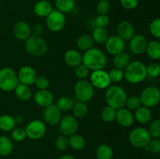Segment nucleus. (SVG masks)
Returning a JSON list of instances; mask_svg holds the SVG:
<instances>
[{"label":"nucleus","instance_id":"obj_1","mask_svg":"<svg viewBox=\"0 0 160 159\" xmlns=\"http://www.w3.org/2000/svg\"><path fill=\"white\" fill-rule=\"evenodd\" d=\"M82 63L92 71L103 70L107 65V58L102 50L93 47L84 51L82 55Z\"/></svg>","mask_w":160,"mask_h":159},{"label":"nucleus","instance_id":"obj_2","mask_svg":"<svg viewBox=\"0 0 160 159\" xmlns=\"http://www.w3.org/2000/svg\"><path fill=\"white\" fill-rule=\"evenodd\" d=\"M124 79L128 83L137 84L145 80L147 75L146 65L140 61H132L124 70Z\"/></svg>","mask_w":160,"mask_h":159},{"label":"nucleus","instance_id":"obj_3","mask_svg":"<svg viewBox=\"0 0 160 159\" xmlns=\"http://www.w3.org/2000/svg\"><path fill=\"white\" fill-rule=\"evenodd\" d=\"M127 98L126 90L118 85H110L105 93V99L108 105L117 110L124 107Z\"/></svg>","mask_w":160,"mask_h":159},{"label":"nucleus","instance_id":"obj_4","mask_svg":"<svg viewBox=\"0 0 160 159\" xmlns=\"http://www.w3.org/2000/svg\"><path fill=\"white\" fill-rule=\"evenodd\" d=\"M24 48L30 55L42 57L48 51V44L43 37L31 35L25 41Z\"/></svg>","mask_w":160,"mask_h":159},{"label":"nucleus","instance_id":"obj_5","mask_svg":"<svg viewBox=\"0 0 160 159\" xmlns=\"http://www.w3.org/2000/svg\"><path fill=\"white\" fill-rule=\"evenodd\" d=\"M74 94L78 101L88 102L95 95V88L90 81L86 80H79L73 87Z\"/></svg>","mask_w":160,"mask_h":159},{"label":"nucleus","instance_id":"obj_6","mask_svg":"<svg viewBox=\"0 0 160 159\" xmlns=\"http://www.w3.org/2000/svg\"><path fill=\"white\" fill-rule=\"evenodd\" d=\"M19 84L17 73L10 67H4L0 70V89L3 91L14 90Z\"/></svg>","mask_w":160,"mask_h":159},{"label":"nucleus","instance_id":"obj_7","mask_svg":"<svg viewBox=\"0 0 160 159\" xmlns=\"http://www.w3.org/2000/svg\"><path fill=\"white\" fill-rule=\"evenodd\" d=\"M149 132L145 127H136L129 134V141L132 146L137 148H145L151 140Z\"/></svg>","mask_w":160,"mask_h":159},{"label":"nucleus","instance_id":"obj_8","mask_svg":"<svg viewBox=\"0 0 160 159\" xmlns=\"http://www.w3.org/2000/svg\"><path fill=\"white\" fill-rule=\"evenodd\" d=\"M139 97L142 105L149 108H154L160 102V89L155 86H148L142 90Z\"/></svg>","mask_w":160,"mask_h":159},{"label":"nucleus","instance_id":"obj_9","mask_svg":"<svg viewBox=\"0 0 160 159\" xmlns=\"http://www.w3.org/2000/svg\"><path fill=\"white\" fill-rule=\"evenodd\" d=\"M27 137L33 140H37L42 138L46 132V124L40 119H34L27 124L24 128Z\"/></svg>","mask_w":160,"mask_h":159},{"label":"nucleus","instance_id":"obj_10","mask_svg":"<svg viewBox=\"0 0 160 159\" xmlns=\"http://www.w3.org/2000/svg\"><path fill=\"white\" fill-rule=\"evenodd\" d=\"M65 14L57 9H53L51 13L46 17V26L52 32H59L66 25Z\"/></svg>","mask_w":160,"mask_h":159},{"label":"nucleus","instance_id":"obj_11","mask_svg":"<svg viewBox=\"0 0 160 159\" xmlns=\"http://www.w3.org/2000/svg\"><path fill=\"white\" fill-rule=\"evenodd\" d=\"M90 82L94 88L99 90L107 89L112 83L109 76V73L104 70V69L92 71L90 75Z\"/></svg>","mask_w":160,"mask_h":159},{"label":"nucleus","instance_id":"obj_12","mask_svg":"<svg viewBox=\"0 0 160 159\" xmlns=\"http://www.w3.org/2000/svg\"><path fill=\"white\" fill-rule=\"evenodd\" d=\"M59 126V132L67 137H70L77 133L79 128V123L78 118H75L73 115H68L61 118Z\"/></svg>","mask_w":160,"mask_h":159},{"label":"nucleus","instance_id":"obj_13","mask_svg":"<svg viewBox=\"0 0 160 159\" xmlns=\"http://www.w3.org/2000/svg\"><path fill=\"white\" fill-rule=\"evenodd\" d=\"M42 117L45 124L50 126L59 125L62 118V112L56 106V104H52L51 105L45 108L42 112Z\"/></svg>","mask_w":160,"mask_h":159},{"label":"nucleus","instance_id":"obj_14","mask_svg":"<svg viewBox=\"0 0 160 159\" xmlns=\"http://www.w3.org/2000/svg\"><path fill=\"white\" fill-rule=\"evenodd\" d=\"M105 45L106 51L114 56L124 51L125 41H123L118 35H112L109 37L105 43Z\"/></svg>","mask_w":160,"mask_h":159},{"label":"nucleus","instance_id":"obj_15","mask_svg":"<svg viewBox=\"0 0 160 159\" xmlns=\"http://www.w3.org/2000/svg\"><path fill=\"white\" fill-rule=\"evenodd\" d=\"M37 76V72L31 65H23L19 70L17 73L19 83L28 86L34 84Z\"/></svg>","mask_w":160,"mask_h":159},{"label":"nucleus","instance_id":"obj_16","mask_svg":"<svg viewBox=\"0 0 160 159\" xmlns=\"http://www.w3.org/2000/svg\"><path fill=\"white\" fill-rule=\"evenodd\" d=\"M129 46L131 52L135 55H142L145 52L148 41L142 34H134L129 41Z\"/></svg>","mask_w":160,"mask_h":159},{"label":"nucleus","instance_id":"obj_17","mask_svg":"<svg viewBox=\"0 0 160 159\" xmlns=\"http://www.w3.org/2000/svg\"><path fill=\"white\" fill-rule=\"evenodd\" d=\"M12 33L17 40L26 41L31 36V26L28 22L21 20L15 23Z\"/></svg>","mask_w":160,"mask_h":159},{"label":"nucleus","instance_id":"obj_18","mask_svg":"<svg viewBox=\"0 0 160 159\" xmlns=\"http://www.w3.org/2000/svg\"><path fill=\"white\" fill-rule=\"evenodd\" d=\"M116 120L117 123L122 127L128 128L133 125L134 122V116L132 111L129 110L127 108H121L117 109Z\"/></svg>","mask_w":160,"mask_h":159},{"label":"nucleus","instance_id":"obj_19","mask_svg":"<svg viewBox=\"0 0 160 159\" xmlns=\"http://www.w3.org/2000/svg\"><path fill=\"white\" fill-rule=\"evenodd\" d=\"M34 101L38 106L42 108H46L53 104L54 97L50 90H38L34 94Z\"/></svg>","mask_w":160,"mask_h":159},{"label":"nucleus","instance_id":"obj_20","mask_svg":"<svg viewBox=\"0 0 160 159\" xmlns=\"http://www.w3.org/2000/svg\"><path fill=\"white\" fill-rule=\"evenodd\" d=\"M134 34V27L131 22L123 20L119 23L117 26V35L121 37L123 41H130Z\"/></svg>","mask_w":160,"mask_h":159},{"label":"nucleus","instance_id":"obj_21","mask_svg":"<svg viewBox=\"0 0 160 159\" xmlns=\"http://www.w3.org/2000/svg\"><path fill=\"white\" fill-rule=\"evenodd\" d=\"M34 14L39 17L46 18L53 10L51 3L46 0H40L34 4L33 8Z\"/></svg>","mask_w":160,"mask_h":159},{"label":"nucleus","instance_id":"obj_22","mask_svg":"<svg viewBox=\"0 0 160 159\" xmlns=\"http://www.w3.org/2000/svg\"><path fill=\"white\" fill-rule=\"evenodd\" d=\"M64 61L70 67H76L82 63V55L79 51L69 49L64 54Z\"/></svg>","mask_w":160,"mask_h":159},{"label":"nucleus","instance_id":"obj_23","mask_svg":"<svg viewBox=\"0 0 160 159\" xmlns=\"http://www.w3.org/2000/svg\"><path fill=\"white\" fill-rule=\"evenodd\" d=\"M134 116V120H136L138 123L142 125H145L151 121L152 114L149 108L142 105L138 108L136 109Z\"/></svg>","mask_w":160,"mask_h":159},{"label":"nucleus","instance_id":"obj_24","mask_svg":"<svg viewBox=\"0 0 160 159\" xmlns=\"http://www.w3.org/2000/svg\"><path fill=\"white\" fill-rule=\"evenodd\" d=\"M16 97L22 101H27L32 97V90L30 86L19 83L14 89Z\"/></svg>","mask_w":160,"mask_h":159},{"label":"nucleus","instance_id":"obj_25","mask_svg":"<svg viewBox=\"0 0 160 159\" xmlns=\"http://www.w3.org/2000/svg\"><path fill=\"white\" fill-rule=\"evenodd\" d=\"M131 62V57L128 53L125 52L124 51L114 55L113 59H112L114 67L123 70L126 69V67L129 65Z\"/></svg>","mask_w":160,"mask_h":159},{"label":"nucleus","instance_id":"obj_26","mask_svg":"<svg viewBox=\"0 0 160 159\" xmlns=\"http://www.w3.org/2000/svg\"><path fill=\"white\" fill-rule=\"evenodd\" d=\"M145 53L148 57L152 60L160 59V41L157 40H152L148 42Z\"/></svg>","mask_w":160,"mask_h":159},{"label":"nucleus","instance_id":"obj_27","mask_svg":"<svg viewBox=\"0 0 160 159\" xmlns=\"http://www.w3.org/2000/svg\"><path fill=\"white\" fill-rule=\"evenodd\" d=\"M76 44L77 46H78V48L80 50L86 51L88 50L91 49L92 48H93L95 41H94L93 38H92V35L88 34H84L78 37V38L77 39Z\"/></svg>","mask_w":160,"mask_h":159},{"label":"nucleus","instance_id":"obj_28","mask_svg":"<svg viewBox=\"0 0 160 159\" xmlns=\"http://www.w3.org/2000/svg\"><path fill=\"white\" fill-rule=\"evenodd\" d=\"M13 143L12 139L7 136H0V156L6 157L12 153Z\"/></svg>","mask_w":160,"mask_h":159},{"label":"nucleus","instance_id":"obj_29","mask_svg":"<svg viewBox=\"0 0 160 159\" xmlns=\"http://www.w3.org/2000/svg\"><path fill=\"white\" fill-rule=\"evenodd\" d=\"M69 147L75 151H81L85 147L86 141L84 137L80 134L74 133L68 137Z\"/></svg>","mask_w":160,"mask_h":159},{"label":"nucleus","instance_id":"obj_30","mask_svg":"<svg viewBox=\"0 0 160 159\" xmlns=\"http://www.w3.org/2000/svg\"><path fill=\"white\" fill-rule=\"evenodd\" d=\"M17 126L14 117L10 115H2L0 116V129L4 132H10Z\"/></svg>","mask_w":160,"mask_h":159},{"label":"nucleus","instance_id":"obj_31","mask_svg":"<svg viewBox=\"0 0 160 159\" xmlns=\"http://www.w3.org/2000/svg\"><path fill=\"white\" fill-rule=\"evenodd\" d=\"M92 37L94 41L96 42L97 44H99V45H102V44L106 43L109 36L106 28L96 27L95 26L92 31Z\"/></svg>","mask_w":160,"mask_h":159},{"label":"nucleus","instance_id":"obj_32","mask_svg":"<svg viewBox=\"0 0 160 159\" xmlns=\"http://www.w3.org/2000/svg\"><path fill=\"white\" fill-rule=\"evenodd\" d=\"M97 159H112L113 157V151L109 145L100 144L95 151Z\"/></svg>","mask_w":160,"mask_h":159},{"label":"nucleus","instance_id":"obj_33","mask_svg":"<svg viewBox=\"0 0 160 159\" xmlns=\"http://www.w3.org/2000/svg\"><path fill=\"white\" fill-rule=\"evenodd\" d=\"M88 108L87 103L82 102V101H78L73 104V108H72L73 115L78 119L85 117L88 114Z\"/></svg>","mask_w":160,"mask_h":159},{"label":"nucleus","instance_id":"obj_34","mask_svg":"<svg viewBox=\"0 0 160 159\" xmlns=\"http://www.w3.org/2000/svg\"><path fill=\"white\" fill-rule=\"evenodd\" d=\"M75 6V0H56V9L62 13L70 12Z\"/></svg>","mask_w":160,"mask_h":159},{"label":"nucleus","instance_id":"obj_35","mask_svg":"<svg viewBox=\"0 0 160 159\" xmlns=\"http://www.w3.org/2000/svg\"><path fill=\"white\" fill-rule=\"evenodd\" d=\"M73 104L74 102L70 97L62 96L57 100L56 104L61 112H69L72 110Z\"/></svg>","mask_w":160,"mask_h":159},{"label":"nucleus","instance_id":"obj_36","mask_svg":"<svg viewBox=\"0 0 160 159\" xmlns=\"http://www.w3.org/2000/svg\"><path fill=\"white\" fill-rule=\"evenodd\" d=\"M117 109L114 108L107 105L102 109L101 112L102 119L106 123H111L116 120V115H117Z\"/></svg>","mask_w":160,"mask_h":159},{"label":"nucleus","instance_id":"obj_37","mask_svg":"<svg viewBox=\"0 0 160 159\" xmlns=\"http://www.w3.org/2000/svg\"><path fill=\"white\" fill-rule=\"evenodd\" d=\"M142 105L140 97L136 96V95L128 97L126 103H125V106H126L127 108L131 111H135L136 109H138Z\"/></svg>","mask_w":160,"mask_h":159},{"label":"nucleus","instance_id":"obj_38","mask_svg":"<svg viewBox=\"0 0 160 159\" xmlns=\"http://www.w3.org/2000/svg\"><path fill=\"white\" fill-rule=\"evenodd\" d=\"M152 138H160V118H157L152 122L148 129Z\"/></svg>","mask_w":160,"mask_h":159},{"label":"nucleus","instance_id":"obj_39","mask_svg":"<svg viewBox=\"0 0 160 159\" xmlns=\"http://www.w3.org/2000/svg\"><path fill=\"white\" fill-rule=\"evenodd\" d=\"M11 138L16 142H21L27 138L25 129L21 127H15L11 131Z\"/></svg>","mask_w":160,"mask_h":159},{"label":"nucleus","instance_id":"obj_40","mask_svg":"<svg viewBox=\"0 0 160 159\" xmlns=\"http://www.w3.org/2000/svg\"><path fill=\"white\" fill-rule=\"evenodd\" d=\"M55 146L59 151H65L69 147V140L68 137L63 135V134H59L56 137L55 140Z\"/></svg>","mask_w":160,"mask_h":159},{"label":"nucleus","instance_id":"obj_41","mask_svg":"<svg viewBox=\"0 0 160 159\" xmlns=\"http://www.w3.org/2000/svg\"><path fill=\"white\" fill-rule=\"evenodd\" d=\"M108 73H109V76L110 78L111 82L119 83L123 80V79L124 78L123 70L118 68H115V67L110 70V71Z\"/></svg>","mask_w":160,"mask_h":159},{"label":"nucleus","instance_id":"obj_42","mask_svg":"<svg viewBox=\"0 0 160 159\" xmlns=\"http://www.w3.org/2000/svg\"><path fill=\"white\" fill-rule=\"evenodd\" d=\"M148 30L152 35L157 39H160V18L153 20L150 23Z\"/></svg>","mask_w":160,"mask_h":159},{"label":"nucleus","instance_id":"obj_43","mask_svg":"<svg viewBox=\"0 0 160 159\" xmlns=\"http://www.w3.org/2000/svg\"><path fill=\"white\" fill-rule=\"evenodd\" d=\"M147 75L152 78H157L160 76V65L157 62H152L146 65Z\"/></svg>","mask_w":160,"mask_h":159},{"label":"nucleus","instance_id":"obj_44","mask_svg":"<svg viewBox=\"0 0 160 159\" xmlns=\"http://www.w3.org/2000/svg\"><path fill=\"white\" fill-rule=\"evenodd\" d=\"M90 73V70L83 63L75 67V75L79 80H84Z\"/></svg>","mask_w":160,"mask_h":159},{"label":"nucleus","instance_id":"obj_45","mask_svg":"<svg viewBox=\"0 0 160 159\" xmlns=\"http://www.w3.org/2000/svg\"><path fill=\"white\" fill-rule=\"evenodd\" d=\"M110 9L111 5L109 0H100L96 6L97 12L102 15H107Z\"/></svg>","mask_w":160,"mask_h":159},{"label":"nucleus","instance_id":"obj_46","mask_svg":"<svg viewBox=\"0 0 160 159\" xmlns=\"http://www.w3.org/2000/svg\"><path fill=\"white\" fill-rule=\"evenodd\" d=\"M109 23H110V20L107 15L99 14L97 16L95 20V24L96 27L106 28L109 25Z\"/></svg>","mask_w":160,"mask_h":159},{"label":"nucleus","instance_id":"obj_47","mask_svg":"<svg viewBox=\"0 0 160 159\" xmlns=\"http://www.w3.org/2000/svg\"><path fill=\"white\" fill-rule=\"evenodd\" d=\"M146 151H150L153 154H159L160 153V140L159 139H151L149 143L144 148Z\"/></svg>","mask_w":160,"mask_h":159},{"label":"nucleus","instance_id":"obj_48","mask_svg":"<svg viewBox=\"0 0 160 159\" xmlns=\"http://www.w3.org/2000/svg\"><path fill=\"white\" fill-rule=\"evenodd\" d=\"M49 84L50 83L48 78L44 76H37L35 82H34L36 87L38 90H47L49 87Z\"/></svg>","mask_w":160,"mask_h":159},{"label":"nucleus","instance_id":"obj_49","mask_svg":"<svg viewBox=\"0 0 160 159\" xmlns=\"http://www.w3.org/2000/svg\"><path fill=\"white\" fill-rule=\"evenodd\" d=\"M120 3L123 9L131 10L137 7L138 0H120Z\"/></svg>","mask_w":160,"mask_h":159},{"label":"nucleus","instance_id":"obj_50","mask_svg":"<svg viewBox=\"0 0 160 159\" xmlns=\"http://www.w3.org/2000/svg\"><path fill=\"white\" fill-rule=\"evenodd\" d=\"M44 33V27L40 23H36L31 27V35L42 37Z\"/></svg>","mask_w":160,"mask_h":159},{"label":"nucleus","instance_id":"obj_51","mask_svg":"<svg viewBox=\"0 0 160 159\" xmlns=\"http://www.w3.org/2000/svg\"><path fill=\"white\" fill-rule=\"evenodd\" d=\"M14 119L17 124H21L23 122V117L20 115H17L16 116H14Z\"/></svg>","mask_w":160,"mask_h":159},{"label":"nucleus","instance_id":"obj_52","mask_svg":"<svg viewBox=\"0 0 160 159\" xmlns=\"http://www.w3.org/2000/svg\"><path fill=\"white\" fill-rule=\"evenodd\" d=\"M58 159H76L73 156L70 155V154H64V155L60 156Z\"/></svg>","mask_w":160,"mask_h":159},{"label":"nucleus","instance_id":"obj_53","mask_svg":"<svg viewBox=\"0 0 160 159\" xmlns=\"http://www.w3.org/2000/svg\"><path fill=\"white\" fill-rule=\"evenodd\" d=\"M0 9H1V3H0Z\"/></svg>","mask_w":160,"mask_h":159},{"label":"nucleus","instance_id":"obj_54","mask_svg":"<svg viewBox=\"0 0 160 159\" xmlns=\"http://www.w3.org/2000/svg\"><path fill=\"white\" fill-rule=\"evenodd\" d=\"M0 159H1V156H0Z\"/></svg>","mask_w":160,"mask_h":159},{"label":"nucleus","instance_id":"obj_55","mask_svg":"<svg viewBox=\"0 0 160 159\" xmlns=\"http://www.w3.org/2000/svg\"><path fill=\"white\" fill-rule=\"evenodd\" d=\"M159 140H160V138H159Z\"/></svg>","mask_w":160,"mask_h":159},{"label":"nucleus","instance_id":"obj_56","mask_svg":"<svg viewBox=\"0 0 160 159\" xmlns=\"http://www.w3.org/2000/svg\"></svg>","mask_w":160,"mask_h":159}]
</instances>
